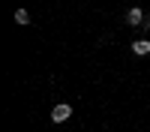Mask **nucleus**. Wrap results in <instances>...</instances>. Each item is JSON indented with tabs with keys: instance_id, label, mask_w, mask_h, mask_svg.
Masks as SVG:
<instances>
[{
	"instance_id": "f257e3e1",
	"label": "nucleus",
	"mask_w": 150,
	"mask_h": 132,
	"mask_svg": "<svg viewBox=\"0 0 150 132\" xmlns=\"http://www.w3.org/2000/svg\"><path fill=\"white\" fill-rule=\"evenodd\" d=\"M72 117V105H54V111H51V120H54V123H63V120H69Z\"/></svg>"
},
{
	"instance_id": "f03ea898",
	"label": "nucleus",
	"mask_w": 150,
	"mask_h": 132,
	"mask_svg": "<svg viewBox=\"0 0 150 132\" xmlns=\"http://www.w3.org/2000/svg\"><path fill=\"white\" fill-rule=\"evenodd\" d=\"M141 21H144V12H141L138 6H135V9H129V12H126V24H132V27H138Z\"/></svg>"
},
{
	"instance_id": "7ed1b4c3",
	"label": "nucleus",
	"mask_w": 150,
	"mask_h": 132,
	"mask_svg": "<svg viewBox=\"0 0 150 132\" xmlns=\"http://www.w3.org/2000/svg\"><path fill=\"white\" fill-rule=\"evenodd\" d=\"M132 54H138V57L150 54V42H147V39H135V42H132Z\"/></svg>"
},
{
	"instance_id": "20e7f679",
	"label": "nucleus",
	"mask_w": 150,
	"mask_h": 132,
	"mask_svg": "<svg viewBox=\"0 0 150 132\" xmlns=\"http://www.w3.org/2000/svg\"><path fill=\"white\" fill-rule=\"evenodd\" d=\"M15 24H30V12L27 9H15Z\"/></svg>"
},
{
	"instance_id": "39448f33",
	"label": "nucleus",
	"mask_w": 150,
	"mask_h": 132,
	"mask_svg": "<svg viewBox=\"0 0 150 132\" xmlns=\"http://www.w3.org/2000/svg\"><path fill=\"white\" fill-rule=\"evenodd\" d=\"M144 27H150V15H147V18H144Z\"/></svg>"
}]
</instances>
